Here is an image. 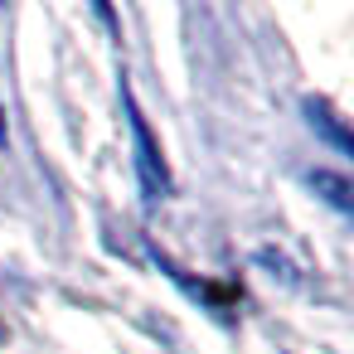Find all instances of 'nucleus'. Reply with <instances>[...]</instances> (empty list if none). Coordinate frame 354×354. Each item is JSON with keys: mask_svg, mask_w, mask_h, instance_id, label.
Returning <instances> with one entry per match:
<instances>
[{"mask_svg": "<svg viewBox=\"0 0 354 354\" xmlns=\"http://www.w3.org/2000/svg\"><path fill=\"white\" fill-rule=\"evenodd\" d=\"M257 267H267L281 286H301V277H296L291 257H286V252H277V248H257Z\"/></svg>", "mask_w": 354, "mask_h": 354, "instance_id": "obj_5", "label": "nucleus"}, {"mask_svg": "<svg viewBox=\"0 0 354 354\" xmlns=\"http://www.w3.org/2000/svg\"><path fill=\"white\" fill-rule=\"evenodd\" d=\"M306 185L335 209V214H354V189H349V180L339 175V170H325V165H315V170H306Z\"/></svg>", "mask_w": 354, "mask_h": 354, "instance_id": "obj_4", "label": "nucleus"}, {"mask_svg": "<svg viewBox=\"0 0 354 354\" xmlns=\"http://www.w3.org/2000/svg\"><path fill=\"white\" fill-rule=\"evenodd\" d=\"M10 141V127H6V107H0V146Z\"/></svg>", "mask_w": 354, "mask_h": 354, "instance_id": "obj_6", "label": "nucleus"}, {"mask_svg": "<svg viewBox=\"0 0 354 354\" xmlns=\"http://www.w3.org/2000/svg\"><path fill=\"white\" fill-rule=\"evenodd\" d=\"M117 93H122V117H127V131H131V165H136L141 204L156 209L160 199H170V165H165V156H160V141L151 136V122H146V112H141V102H136L127 73H122Z\"/></svg>", "mask_w": 354, "mask_h": 354, "instance_id": "obj_1", "label": "nucleus"}, {"mask_svg": "<svg viewBox=\"0 0 354 354\" xmlns=\"http://www.w3.org/2000/svg\"><path fill=\"white\" fill-rule=\"evenodd\" d=\"M0 339H6V325H0Z\"/></svg>", "mask_w": 354, "mask_h": 354, "instance_id": "obj_7", "label": "nucleus"}, {"mask_svg": "<svg viewBox=\"0 0 354 354\" xmlns=\"http://www.w3.org/2000/svg\"><path fill=\"white\" fill-rule=\"evenodd\" d=\"M146 248H151V262H156V267H160V272H165V277H170V281L189 296V301H199V306H204V310H214L218 320H228V315H233V306H238V291H233V286H218V281H194V277H189V272H185L170 252H160L156 243H146Z\"/></svg>", "mask_w": 354, "mask_h": 354, "instance_id": "obj_2", "label": "nucleus"}, {"mask_svg": "<svg viewBox=\"0 0 354 354\" xmlns=\"http://www.w3.org/2000/svg\"><path fill=\"white\" fill-rule=\"evenodd\" d=\"M301 112H306V127L330 146V151H339V156H349L354 151V141H349V127H344V117L325 102V97H301Z\"/></svg>", "mask_w": 354, "mask_h": 354, "instance_id": "obj_3", "label": "nucleus"}]
</instances>
